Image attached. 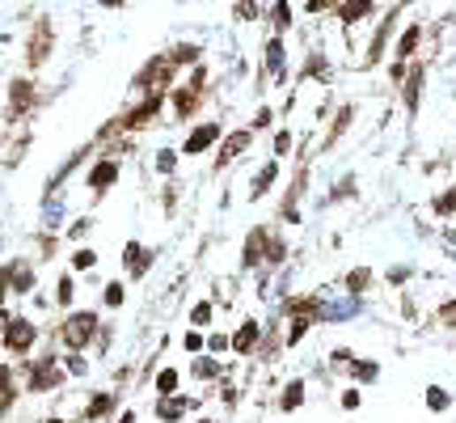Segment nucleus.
<instances>
[{
    "mask_svg": "<svg viewBox=\"0 0 456 423\" xmlns=\"http://www.w3.org/2000/svg\"><path fill=\"white\" fill-rule=\"evenodd\" d=\"M94 335H97V318H94V313H72V318L59 327V339L72 347V351H80V347L89 343Z\"/></svg>",
    "mask_w": 456,
    "mask_h": 423,
    "instance_id": "f257e3e1",
    "label": "nucleus"
},
{
    "mask_svg": "<svg viewBox=\"0 0 456 423\" xmlns=\"http://www.w3.org/2000/svg\"><path fill=\"white\" fill-rule=\"evenodd\" d=\"M34 343V327H30V322H9V327H4V347H9V351H26V347Z\"/></svg>",
    "mask_w": 456,
    "mask_h": 423,
    "instance_id": "f03ea898",
    "label": "nucleus"
},
{
    "mask_svg": "<svg viewBox=\"0 0 456 423\" xmlns=\"http://www.w3.org/2000/svg\"><path fill=\"white\" fill-rule=\"evenodd\" d=\"M216 135H220V127H216V123H203V127H194V132L182 140V153H203L208 144H216Z\"/></svg>",
    "mask_w": 456,
    "mask_h": 423,
    "instance_id": "7ed1b4c3",
    "label": "nucleus"
},
{
    "mask_svg": "<svg viewBox=\"0 0 456 423\" xmlns=\"http://www.w3.org/2000/svg\"><path fill=\"white\" fill-rule=\"evenodd\" d=\"M59 373H56V360H42V365L34 368V377H30V389H47V385H56Z\"/></svg>",
    "mask_w": 456,
    "mask_h": 423,
    "instance_id": "20e7f679",
    "label": "nucleus"
},
{
    "mask_svg": "<svg viewBox=\"0 0 456 423\" xmlns=\"http://www.w3.org/2000/svg\"><path fill=\"white\" fill-rule=\"evenodd\" d=\"M114 178H118V165H114V161H102V165H94V173H89V187H110Z\"/></svg>",
    "mask_w": 456,
    "mask_h": 423,
    "instance_id": "39448f33",
    "label": "nucleus"
},
{
    "mask_svg": "<svg viewBox=\"0 0 456 423\" xmlns=\"http://www.w3.org/2000/svg\"><path fill=\"white\" fill-rule=\"evenodd\" d=\"M254 343H258V322H246V327L237 330V339H232V347H237V351H249Z\"/></svg>",
    "mask_w": 456,
    "mask_h": 423,
    "instance_id": "423d86ee",
    "label": "nucleus"
},
{
    "mask_svg": "<svg viewBox=\"0 0 456 423\" xmlns=\"http://www.w3.org/2000/svg\"><path fill=\"white\" fill-rule=\"evenodd\" d=\"M389 30H393V13L384 18V26H380V35L372 39V51H368V64H376L380 59V51H384V39H389Z\"/></svg>",
    "mask_w": 456,
    "mask_h": 423,
    "instance_id": "0eeeda50",
    "label": "nucleus"
},
{
    "mask_svg": "<svg viewBox=\"0 0 456 423\" xmlns=\"http://www.w3.org/2000/svg\"><path fill=\"white\" fill-rule=\"evenodd\" d=\"M9 271H13L9 280H13V288H18V292L34 288V271H30V267H21V263H13V267H9Z\"/></svg>",
    "mask_w": 456,
    "mask_h": 423,
    "instance_id": "6e6552de",
    "label": "nucleus"
},
{
    "mask_svg": "<svg viewBox=\"0 0 456 423\" xmlns=\"http://www.w3.org/2000/svg\"><path fill=\"white\" fill-rule=\"evenodd\" d=\"M246 144H249V132H237V135H232L224 149H220V165H228V157H237L241 149H246Z\"/></svg>",
    "mask_w": 456,
    "mask_h": 423,
    "instance_id": "1a4fd4ad",
    "label": "nucleus"
},
{
    "mask_svg": "<svg viewBox=\"0 0 456 423\" xmlns=\"http://www.w3.org/2000/svg\"><path fill=\"white\" fill-rule=\"evenodd\" d=\"M266 64H270V77H279V73H284V42L279 39L266 47Z\"/></svg>",
    "mask_w": 456,
    "mask_h": 423,
    "instance_id": "9d476101",
    "label": "nucleus"
},
{
    "mask_svg": "<svg viewBox=\"0 0 456 423\" xmlns=\"http://www.w3.org/2000/svg\"><path fill=\"white\" fill-rule=\"evenodd\" d=\"M186 398H170V403H161L156 406V415H161V419H178V415H182V411H186Z\"/></svg>",
    "mask_w": 456,
    "mask_h": 423,
    "instance_id": "9b49d317",
    "label": "nucleus"
},
{
    "mask_svg": "<svg viewBox=\"0 0 456 423\" xmlns=\"http://www.w3.org/2000/svg\"><path fill=\"white\" fill-rule=\"evenodd\" d=\"M300 398H304V385L292 381V385L284 389V411H296V406H300Z\"/></svg>",
    "mask_w": 456,
    "mask_h": 423,
    "instance_id": "f8f14e48",
    "label": "nucleus"
},
{
    "mask_svg": "<svg viewBox=\"0 0 456 423\" xmlns=\"http://www.w3.org/2000/svg\"><path fill=\"white\" fill-rule=\"evenodd\" d=\"M363 13H372V4H368V0H363V4H346V9H338L342 21H355V18H363Z\"/></svg>",
    "mask_w": 456,
    "mask_h": 423,
    "instance_id": "ddd939ff",
    "label": "nucleus"
},
{
    "mask_svg": "<svg viewBox=\"0 0 456 423\" xmlns=\"http://www.w3.org/2000/svg\"><path fill=\"white\" fill-rule=\"evenodd\" d=\"M275 170H279V165H266V170L258 173V178H254V195H262L266 187H270V182H275Z\"/></svg>",
    "mask_w": 456,
    "mask_h": 423,
    "instance_id": "4468645a",
    "label": "nucleus"
},
{
    "mask_svg": "<svg viewBox=\"0 0 456 423\" xmlns=\"http://www.w3.org/2000/svg\"><path fill=\"white\" fill-rule=\"evenodd\" d=\"M110 411V394H97L94 403H89V419H97V415H106Z\"/></svg>",
    "mask_w": 456,
    "mask_h": 423,
    "instance_id": "2eb2a0df",
    "label": "nucleus"
},
{
    "mask_svg": "<svg viewBox=\"0 0 456 423\" xmlns=\"http://www.w3.org/2000/svg\"><path fill=\"white\" fill-rule=\"evenodd\" d=\"M173 385H178V373H170V368H165V373L156 377V389H161V394H173Z\"/></svg>",
    "mask_w": 456,
    "mask_h": 423,
    "instance_id": "dca6fc26",
    "label": "nucleus"
},
{
    "mask_svg": "<svg viewBox=\"0 0 456 423\" xmlns=\"http://www.w3.org/2000/svg\"><path fill=\"white\" fill-rule=\"evenodd\" d=\"M427 406H431V411H444V406H448V394H444V389H427Z\"/></svg>",
    "mask_w": 456,
    "mask_h": 423,
    "instance_id": "f3484780",
    "label": "nucleus"
},
{
    "mask_svg": "<svg viewBox=\"0 0 456 423\" xmlns=\"http://www.w3.org/2000/svg\"><path fill=\"white\" fill-rule=\"evenodd\" d=\"M436 212H439V216H448V212H456V191H448L444 199H436Z\"/></svg>",
    "mask_w": 456,
    "mask_h": 423,
    "instance_id": "a211bd4d",
    "label": "nucleus"
},
{
    "mask_svg": "<svg viewBox=\"0 0 456 423\" xmlns=\"http://www.w3.org/2000/svg\"><path fill=\"white\" fill-rule=\"evenodd\" d=\"M418 35H422V30H406V39H401V51H398V56H410V51H414Z\"/></svg>",
    "mask_w": 456,
    "mask_h": 423,
    "instance_id": "6ab92c4d",
    "label": "nucleus"
},
{
    "mask_svg": "<svg viewBox=\"0 0 456 423\" xmlns=\"http://www.w3.org/2000/svg\"><path fill=\"white\" fill-rule=\"evenodd\" d=\"M106 305H123V284H110V288H106Z\"/></svg>",
    "mask_w": 456,
    "mask_h": 423,
    "instance_id": "aec40b11",
    "label": "nucleus"
},
{
    "mask_svg": "<svg viewBox=\"0 0 456 423\" xmlns=\"http://www.w3.org/2000/svg\"><path fill=\"white\" fill-rule=\"evenodd\" d=\"M355 377H360V381H372V377H376V365H372V360H368V365H355Z\"/></svg>",
    "mask_w": 456,
    "mask_h": 423,
    "instance_id": "412c9836",
    "label": "nucleus"
},
{
    "mask_svg": "<svg viewBox=\"0 0 456 423\" xmlns=\"http://www.w3.org/2000/svg\"><path fill=\"white\" fill-rule=\"evenodd\" d=\"M72 263H76V267H94V263H97V254H94V250H80V254L72 258Z\"/></svg>",
    "mask_w": 456,
    "mask_h": 423,
    "instance_id": "4be33fe9",
    "label": "nucleus"
},
{
    "mask_svg": "<svg viewBox=\"0 0 456 423\" xmlns=\"http://www.w3.org/2000/svg\"><path fill=\"white\" fill-rule=\"evenodd\" d=\"M186 351H190V356H194V351H203V339H199L194 330H190V335H186Z\"/></svg>",
    "mask_w": 456,
    "mask_h": 423,
    "instance_id": "5701e85b",
    "label": "nucleus"
},
{
    "mask_svg": "<svg viewBox=\"0 0 456 423\" xmlns=\"http://www.w3.org/2000/svg\"><path fill=\"white\" fill-rule=\"evenodd\" d=\"M194 368H199V377H216V373H220V368L211 365V360H199V365H194Z\"/></svg>",
    "mask_w": 456,
    "mask_h": 423,
    "instance_id": "b1692460",
    "label": "nucleus"
},
{
    "mask_svg": "<svg viewBox=\"0 0 456 423\" xmlns=\"http://www.w3.org/2000/svg\"><path fill=\"white\" fill-rule=\"evenodd\" d=\"M190 318H194V327H203V322H208V318H211V309H208V305H199V309H194V313H190Z\"/></svg>",
    "mask_w": 456,
    "mask_h": 423,
    "instance_id": "393cba45",
    "label": "nucleus"
},
{
    "mask_svg": "<svg viewBox=\"0 0 456 423\" xmlns=\"http://www.w3.org/2000/svg\"><path fill=\"white\" fill-rule=\"evenodd\" d=\"M275 21H279V26H287V21H292V9H287V4H279V9H275Z\"/></svg>",
    "mask_w": 456,
    "mask_h": 423,
    "instance_id": "a878e982",
    "label": "nucleus"
},
{
    "mask_svg": "<svg viewBox=\"0 0 456 423\" xmlns=\"http://www.w3.org/2000/svg\"><path fill=\"white\" fill-rule=\"evenodd\" d=\"M47 423H59V419H47Z\"/></svg>",
    "mask_w": 456,
    "mask_h": 423,
    "instance_id": "bb28decb",
    "label": "nucleus"
}]
</instances>
